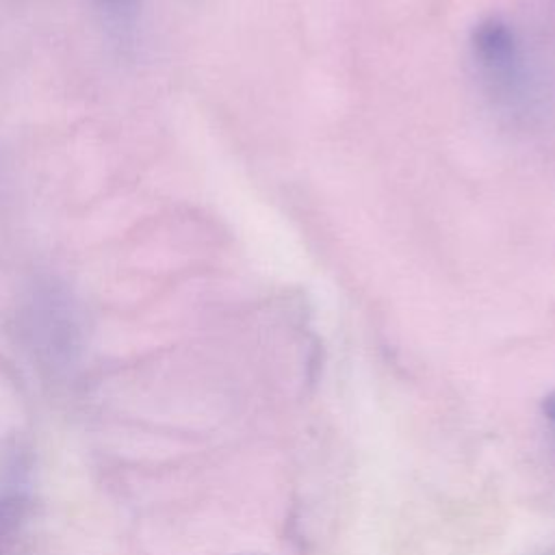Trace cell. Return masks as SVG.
I'll return each instance as SVG.
<instances>
[{"mask_svg":"<svg viewBox=\"0 0 555 555\" xmlns=\"http://www.w3.org/2000/svg\"><path fill=\"white\" fill-rule=\"evenodd\" d=\"M470 52L477 76L499 102L516 104L525 95V56L516 33L499 17L479 22L473 30Z\"/></svg>","mask_w":555,"mask_h":555,"instance_id":"1","label":"cell"},{"mask_svg":"<svg viewBox=\"0 0 555 555\" xmlns=\"http://www.w3.org/2000/svg\"><path fill=\"white\" fill-rule=\"evenodd\" d=\"M95 7L115 22H128L137 15L141 0H93Z\"/></svg>","mask_w":555,"mask_h":555,"instance_id":"2","label":"cell"},{"mask_svg":"<svg viewBox=\"0 0 555 555\" xmlns=\"http://www.w3.org/2000/svg\"><path fill=\"white\" fill-rule=\"evenodd\" d=\"M542 410H544V414H546L551 421H555V392H551V395L544 397Z\"/></svg>","mask_w":555,"mask_h":555,"instance_id":"3","label":"cell"}]
</instances>
